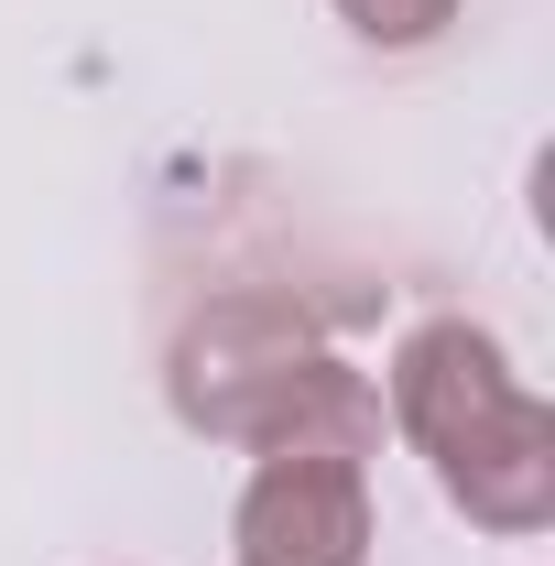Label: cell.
I'll return each mask as SVG.
<instances>
[{"label":"cell","instance_id":"cell-3","mask_svg":"<svg viewBox=\"0 0 555 566\" xmlns=\"http://www.w3.org/2000/svg\"><path fill=\"white\" fill-rule=\"evenodd\" d=\"M240 566H359L370 556V469L359 458H262L229 512Z\"/></svg>","mask_w":555,"mask_h":566},{"label":"cell","instance_id":"cell-2","mask_svg":"<svg viewBox=\"0 0 555 566\" xmlns=\"http://www.w3.org/2000/svg\"><path fill=\"white\" fill-rule=\"evenodd\" d=\"M392 424L480 534H545L555 523V403L523 392V370L501 359L490 327L425 316L392 349Z\"/></svg>","mask_w":555,"mask_h":566},{"label":"cell","instance_id":"cell-4","mask_svg":"<svg viewBox=\"0 0 555 566\" xmlns=\"http://www.w3.org/2000/svg\"><path fill=\"white\" fill-rule=\"evenodd\" d=\"M338 22L359 44H381V55H415V44H436L458 22V0H338Z\"/></svg>","mask_w":555,"mask_h":566},{"label":"cell","instance_id":"cell-1","mask_svg":"<svg viewBox=\"0 0 555 566\" xmlns=\"http://www.w3.org/2000/svg\"><path fill=\"white\" fill-rule=\"evenodd\" d=\"M175 415L251 458H359L381 447V392L348 370L294 294H218L175 349Z\"/></svg>","mask_w":555,"mask_h":566}]
</instances>
